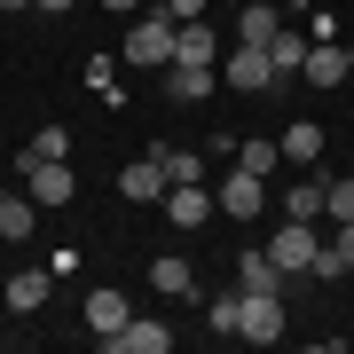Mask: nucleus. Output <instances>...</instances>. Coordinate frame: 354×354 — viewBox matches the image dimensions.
<instances>
[{
    "instance_id": "nucleus-32",
    "label": "nucleus",
    "mask_w": 354,
    "mask_h": 354,
    "mask_svg": "<svg viewBox=\"0 0 354 354\" xmlns=\"http://www.w3.org/2000/svg\"><path fill=\"white\" fill-rule=\"evenodd\" d=\"M0 8H39V0H0Z\"/></svg>"
},
{
    "instance_id": "nucleus-24",
    "label": "nucleus",
    "mask_w": 354,
    "mask_h": 354,
    "mask_svg": "<svg viewBox=\"0 0 354 354\" xmlns=\"http://www.w3.org/2000/svg\"><path fill=\"white\" fill-rule=\"evenodd\" d=\"M346 268H354V221H339V236L315 252V276H346Z\"/></svg>"
},
{
    "instance_id": "nucleus-19",
    "label": "nucleus",
    "mask_w": 354,
    "mask_h": 354,
    "mask_svg": "<svg viewBox=\"0 0 354 354\" xmlns=\"http://www.w3.org/2000/svg\"><path fill=\"white\" fill-rule=\"evenodd\" d=\"M48 291H55L48 268H24V276H8V307H16V315H32V307H48Z\"/></svg>"
},
{
    "instance_id": "nucleus-11",
    "label": "nucleus",
    "mask_w": 354,
    "mask_h": 354,
    "mask_svg": "<svg viewBox=\"0 0 354 354\" xmlns=\"http://www.w3.org/2000/svg\"><path fill=\"white\" fill-rule=\"evenodd\" d=\"M221 55V32L205 24V16H189V24H174V64H213Z\"/></svg>"
},
{
    "instance_id": "nucleus-9",
    "label": "nucleus",
    "mask_w": 354,
    "mask_h": 354,
    "mask_svg": "<svg viewBox=\"0 0 354 354\" xmlns=\"http://www.w3.org/2000/svg\"><path fill=\"white\" fill-rule=\"evenodd\" d=\"M165 346H174V330L165 323H134V315H127V330L102 339V354H165Z\"/></svg>"
},
{
    "instance_id": "nucleus-10",
    "label": "nucleus",
    "mask_w": 354,
    "mask_h": 354,
    "mask_svg": "<svg viewBox=\"0 0 354 354\" xmlns=\"http://www.w3.org/2000/svg\"><path fill=\"white\" fill-rule=\"evenodd\" d=\"M276 32H283V8H268V0H244L236 8V48H268Z\"/></svg>"
},
{
    "instance_id": "nucleus-21",
    "label": "nucleus",
    "mask_w": 354,
    "mask_h": 354,
    "mask_svg": "<svg viewBox=\"0 0 354 354\" xmlns=\"http://www.w3.org/2000/svg\"><path fill=\"white\" fill-rule=\"evenodd\" d=\"M205 323H213L221 339H236V330H244V291H236V283L213 291V299H205Z\"/></svg>"
},
{
    "instance_id": "nucleus-16",
    "label": "nucleus",
    "mask_w": 354,
    "mask_h": 354,
    "mask_svg": "<svg viewBox=\"0 0 354 354\" xmlns=\"http://www.w3.org/2000/svg\"><path fill=\"white\" fill-rule=\"evenodd\" d=\"M228 165H244V174H276V165H283V142H252V134H236V150H228Z\"/></svg>"
},
{
    "instance_id": "nucleus-33",
    "label": "nucleus",
    "mask_w": 354,
    "mask_h": 354,
    "mask_svg": "<svg viewBox=\"0 0 354 354\" xmlns=\"http://www.w3.org/2000/svg\"><path fill=\"white\" fill-rule=\"evenodd\" d=\"M221 8H244V0H221Z\"/></svg>"
},
{
    "instance_id": "nucleus-1",
    "label": "nucleus",
    "mask_w": 354,
    "mask_h": 354,
    "mask_svg": "<svg viewBox=\"0 0 354 354\" xmlns=\"http://www.w3.org/2000/svg\"><path fill=\"white\" fill-rule=\"evenodd\" d=\"M127 64H142V71H165L174 64V16H134V32H127Z\"/></svg>"
},
{
    "instance_id": "nucleus-27",
    "label": "nucleus",
    "mask_w": 354,
    "mask_h": 354,
    "mask_svg": "<svg viewBox=\"0 0 354 354\" xmlns=\"http://www.w3.org/2000/svg\"><path fill=\"white\" fill-rule=\"evenodd\" d=\"M323 213L330 221H354V174L346 181H323Z\"/></svg>"
},
{
    "instance_id": "nucleus-25",
    "label": "nucleus",
    "mask_w": 354,
    "mask_h": 354,
    "mask_svg": "<svg viewBox=\"0 0 354 354\" xmlns=\"http://www.w3.org/2000/svg\"><path fill=\"white\" fill-rule=\"evenodd\" d=\"M283 221H323V181H291V197H283Z\"/></svg>"
},
{
    "instance_id": "nucleus-4",
    "label": "nucleus",
    "mask_w": 354,
    "mask_h": 354,
    "mask_svg": "<svg viewBox=\"0 0 354 354\" xmlns=\"http://www.w3.org/2000/svg\"><path fill=\"white\" fill-rule=\"evenodd\" d=\"M213 205H228V221H252L260 205H268V181H260V174H244V165H221Z\"/></svg>"
},
{
    "instance_id": "nucleus-7",
    "label": "nucleus",
    "mask_w": 354,
    "mask_h": 354,
    "mask_svg": "<svg viewBox=\"0 0 354 354\" xmlns=\"http://www.w3.org/2000/svg\"><path fill=\"white\" fill-rule=\"evenodd\" d=\"M165 221L174 228H205L213 221V189H205V181H174V189H165Z\"/></svg>"
},
{
    "instance_id": "nucleus-29",
    "label": "nucleus",
    "mask_w": 354,
    "mask_h": 354,
    "mask_svg": "<svg viewBox=\"0 0 354 354\" xmlns=\"http://www.w3.org/2000/svg\"><path fill=\"white\" fill-rule=\"evenodd\" d=\"M213 8V0H165V16H174V24H189V16H205Z\"/></svg>"
},
{
    "instance_id": "nucleus-8",
    "label": "nucleus",
    "mask_w": 354,
    "mask_h": 354,
    "mask_svg": "<svg viewBox=\"0 0 354 354\" xmlns=\"http://www.w3.org/2000/svg\"><path fill=\"white\" fill-rule=\"evenodd\" d=\"M228 87H236V95L276 87V64H268V48H228Z\"/></svg>"
},
{
    "instance_id": "nucleus-17",
    "label": "nucleus",
    "mask_w": 354,
    "mask_h": 354,
    "mask_svg": "<svg viewBox=\"0 0 354 354\" xmlns=\"http://www.w3.org/2000/svg\"><path fill=\"white\" fill-rule=\"evenodd\" d=\"M32 228H39V205H32V197H16V189H0V236L24 244Z\"/></svg>"
},
{
    "instance_id": "nucleus-30",
    "label": "nucleus",
    "mask_w": 354,
    "mask_h": 354,
    "mask_svg": "<svg viewBox=\"0 0 354 354\" xmlns=\"http://www.w3.org/2000/svg\"><path fill=\"white\" fill-rule=\"evenodd\" d=\"M39 16H71V0H39Z\"/></svg>"
},
{
    "instance_id": "nucleus-23",
    "label": "nucleus",
    "mask_w": 354,
    "mask_h": 354,
    "mask_svg": "<svg viewBox=\"0 0 354 354\" xmlns=\"http://www.w3.org/2000/svg\"><path fill=\"white\" fill-rule=\"evenodd\" d=\"M150 158L165 165V189H174V181H205V158L197 150H165V142H150Z\"/></svg>"
},
{
    "instance_id": "nucleus-22",
    "label": "nucleus",
    "mask_w": 354,
    "mask_h": 354,
    "mask_svg": "<svg viewBox=\"0 0 354 354\" xmlns=\"http://www.w3.org/2000/svg\"><path fill=\"white\" fill-rule=\"evenodd\" d=\"M236 291H283V268L268 260V252H244L236 260Z\"/></svg>"
},
{
    "instance_id": "nucleus-15",
    "label": "nucleus",
    "mask_w": 354,
    "mask_h": 354,
    "mask_svg": "<svg viewBox=\"0 0 354 354\" xmlns=\"http://www.w3.org/2000/svg\"><path fill=\"white\" fill-rule=\"evenodd\" d=\"M307 48H315V39H307V32H276V39H268V64H276V79H299L307 71Z\"/></svg>"
},
{
    "instance_id": "nucleus-13",
    "label": "nucleus",
    "mask_w": 354,
    "mask_h": 354,
    "mask_svg": "<svg viewBox=\"0 0 354 354\" xmlns=\"http://www.w3.org/2000/svg\"><path fill=\"white\" fill-rule=\"evenodd\" d=\"M118 197H134V205H158V197H165V165H158V158H134L127 174H118Z\"/></svg>"
},
{
    "instance_id": "nucleus-5",
    "label": "nucleus",
    "mask_w": 354,
    "mask_h": 354,
    "mask_svg": "<svg viewBox=\"0 0 354 354\" xmlns=\"http://www.w3.org/2000/svg\"><path fill=\"white\" fill-rule=\"evenodd\" d=\"M299 79H307V87H339V79H354V48H346V39H315Z\"/></svg>"
},
{
    "instance_id": "nucleus-14",
    "label": "nucleus",
    "mask_w": 354,
    "mask_h": 354,
    "mask_svg": "<svg viewBox=\"0 0 354 354\" xmlns=\"http://www.w3.org/2000/svg\"><path fill=\"white\" fill-rule=\"evenodd\" d=\"M87 330H95V339L127 330V291H111V283H102V291H87Z\"/></svg>"
},
{
    "instance_id": "nucleus-18",
    "label": "nucleus",
    "mask_w": 354,
    "mask_h": 354,
    "mask_svg": "<svg viewBox=\"0 0 354 354\" xmlns=\"http://www.w3.org/2000/svg\"><path fill=\"white\" fill-rule=\"evenodd\" d=\"M276 142H283V158H291V165H315V158H323V127H315V118H291Z\"/></svg>"
},
{
    "instance_id": "nucleus-28",
    "label": "nucleus",
    "mask_w": 354,
    "mask_h": 354,
    "mask_svg": "<svg viewBox=\"0 0 354 354\" xmlns=\"http://www.w3.org/2000/svg\"><path fill=\"white\" fill-rule=\"evenodd\" d=\"M87 87H95L102 102H127V95H118V79H111V55H95V64H87Z\"/></svg>"
},
{
    "instance_id": "nucleus-6",
    "label": "nucleus",
    "mask_w": 354,
    "mask_h": 354,
    "mask_svg": "<svg viewBox=\"0 0 354 354\" xmlns=\"http://www.w3.org/2000/svg\"><path fill=\"white\" fill-rule=\"evenodd\" d=\"M24 181H32V205H71V197H79V181H71V165H64V158L24 165Z\"/></svg>"
},
{
    "instance_id": "nucleus-31",
    "label": "nucleus",
    "mask_w": 354,
    "mask_h": 354,
    "mask_svg": "<svg viewBox=\"0 0 354 354\" xmlns=\"http://www.w3.org/2000/svg\"><path fill=\"white\" fill-rule=\"evenodd\" d=\"M102 8H118V16H134V8H142V0H102Z\"/></svg>"
},
{
    "instance_id": "nucleus-2",
    "label": "nucleus",
    "mask_w": 354,
    "mask_h": 354,
    "mask_svg": "<svg viewBox=\"0 0 354 354\" xmlns=\"http://www.w3.org/2000/svg\"><path fill=\"white\" fill-rule=\"evenodd\" d=\"M315 252H323V236H315V221H283L276 236H268V260H276L283 276H291V268H307V276H315Z\"/></svg>"
},
{
    "instance_id": "nucleus-12",
    "label": "nucleus",
    "mask_w": 354,
    "mask_h": 354,
    "mask_svg": "<svg viewBox=\"0 0 354 354\" xmlns=\"http://www.w3.org/2000/svg\"><path fill=\"white\" fill-rule=\"evenodd\" d=\"M213 87H221L213 64H174V71H165V102H205Z\"/></svg>"
},
{
    "instance_id": "nucleus-26",
    "label": "nucleus",
    "mask_w": 354,
    "mask_h": 354,
    "mask_svg": "<svg viewBox=\"0 0 354 354\" xmlns=\"http://www.w3.org/2000/svg\"><path fill=\"white\" fill-rule=\"evenodd\" d=\"M39 158H71V134H64V127H39V134L24 142V158H16V165H39Z\"/></svg>"
},
{
    "instance_id": "nucleus-20",
    "label": "nucleus",
    "mask_w": 354,
    "mask_h": 354,
    "mask_svg": "<svg viewBox=\"0 0 354 354\" xmlns=\"http://www.w3.org/2000/svg\"><path fill=\"white\" fill-rule=\"evenodd\" d=\"M150 283L165 291V299H197V268H189V260H174V252L150 268Z\"/></svg>"
},
{
    "instance_id": "nucleus-3",
    "label": "nucleus",
    "mask_w": 354,
    "mask_h": 354,
    "mask_svg": "<svg viewBox=\"0 0 354 354\" xmlns=\"http://www.w3.org/2000/svg\"><path fill=\"white\" fill-rule=\"evenodd\" d=\"M283 330H291V315H283V291H244V330H236V339L276 346Z\"/></svg>"
}]
</instances>
